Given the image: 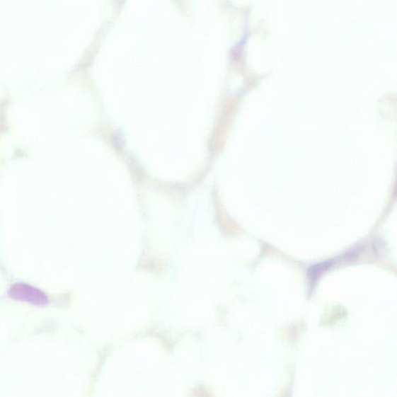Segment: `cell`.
<instances>
[{
  "mask_svg": "<svg viewBox=\"0 0 397 397\" xmlns=\"http://www.w3.org/2000/svg\"><path fill=\"white\" fill-rule=\"evenodd\" d=\"M8 296L13 301L28 303L39 307H45L50 303V299L42 289L25 282L15 283L8 290Z\"/></svg>",
  "mask_w": 397,
  "mask_h": 397,
  "instance_id": "1",
  "label": "cell"
}]
</instances>
